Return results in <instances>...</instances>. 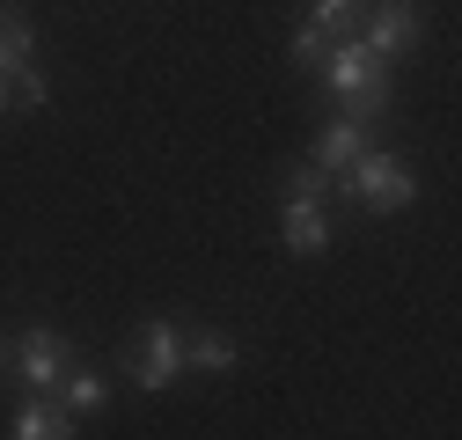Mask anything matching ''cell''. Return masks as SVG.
Listing matches in <instances>:
<instances>
[{"label":"cell","instance_id":"11","mask_svg":"<svg viewBox=\"0 0 462 440\" xmlns=\"http://www.w3.org/2000/svg\"><path fill=\"white\" fill-rule=\"evenodd\" d=\"M60 397H67V411H74V418H88V411H103V404H110V381H103V374L67 367V374H60Z\"/></svg>","mask_w":462,"mask_h":440},{"label":"cell","instance_id":"9","mask_svg":"<svg viewBox=\"0 0 462 440\" xmlns=\"http://www.w3.org/2000/svg\"><path fill=\"white\" fill-rule=\"evenodd\" d=\"M184 367L220 381V374H236V367H243V345L227 338V330H184Z\"/></svg>","mask_w":462,"mask_h":440},{"label":"cell","instance_id":"12","mask_svg":"<svg viewBox=\"0 0 462 440\" xmlns=\"http://www.w3.org/2000/svg\"><path fill=\"white\" fill-rule=\"evenodd\" d=\"M360 8H367V0H316V30L323 37H345V30L360 23Z\"/></svg>","mask_w":462,"mask_h":440},{"label":"cell","instance_id":"5","mask_svg":"<svg viewBox=\"0 0 462 440\" xmlns=\"http://www.w3.org/2000/svg\"><path fill=\"white\" fill-rule=\"evenodd\" d=\"M419 37H426V8L419 0H374V8H360V44L382 67H396L403 51H419Z\"/></svg>","mask_w":462,"mask_h":440},{"label":"cell","instance_id":"15","mask_svg":"<svg viewBox=\"0 0 462 440\" xmlns=\"http://www.w3.org/2000/svg\"><path fill=\"white\" fill-rule=\"evenodd\" d=\"M8 103H15V88H8V74H0V118H8Z\"/></svg>","mask_w":462,"mask_h":440},{"label":"cell","instance_id":"6","mask_svg":"<svg viewBox=\"0 0 462 440\" xmlns=\"http://www.w3.org/2000/svg\"><path fill=\"white\" fill-rule=\"evenodd\" d=\"M15 374L30 381V390H60V374H67V338L51 323H30L23 338H15Z\"/></svg>","mask_w":462,"mask_h":440},{"label":"cell","instance_id":"13","mask_svg":"<svg viewBox=\"0 0 462 440\" xmlns=\"http://www.w3.org/2000/svg\"><path fill=\"white\" fill-rule=\"evenodd\" d=\"M8 88H15V103H23V110H44V96H51V88H44V74H37V60H23V67L8 74Z\"/></svg>","mask_w":462,"mask_h":440},{"label":"cell","instance_id":"10","mask_svg":"<svg viewBox=\"0 0 462 440\" xmlns=\"http://www.w3.org/2000/svg\"><path fill=\"white\" fill-rule=\"evenodd\" d=\"M30 51H37V37H30V15L0 0V74H15V67L30 60Z\"/></svg>","mask_w":462,"mask_h":440},{"label":"cell","instance_id":"3","mask_svg":"<svg viewBox=\"0 0 462 440\" xmlns=\"http://www.w3.org/2000/svg\"><path fill=\"white\" fill-rule=\"evenodd\" d=\"M323 191H330V177L316 170H286V213H279V235H286V250L294 257H323L330 250V213H323Z\"/></svg>","mask_w":462,"mask_h":440},{"label":"cell","instance_id":"7","mask_svg":"<svg viewBox=\"0 0 462 440\" xmlns=\"http://www.w3.org/2000/svg\"><path fill=\"white\" fill-rule=\"evenodd\" d=\"M8 433H15V440H67V433H81V426H74V411H67L60 390H30V397L15 404V418H8Z\"/></svg>","mask_w":462,"mask_h":440},{"label":"cell","instance_id":"14","mask_svg":"<svg viewBox=\"0 0 462 440\" xmlns=\"http://www.w3.org/2000/svg\"><path fill=\"white\" fill-rule=\"evenodd\" d=\"M323 44H330V37H323L316 23H301V30H294V44H286V51H294V67H316V60H323Z\"/></svg>","mask_w":462,"mask_h":440},{"label":"cell","instance_id":"2","mask_svg":"<svg viewBox=\"0 0 462 440\" xmlns=\"http://www.w3.org/2000/svg\"><path fill=\"white\" fill-rule=\"evenodd\" d=\"M337 191L353 198V206H367V213H403V206H419L411 161H403V154H382V147H367L353 170L337 177Z\"/></svg>","mask_w":462,"mask_h":440},{"label":"cell","instance_id":"8","mask_svg":"<svg viewBox=\"0 0 462 440\" xmlns=\"http://www.w3.org/2000/svg\"><path fill=\"white\" fill-rule=\"evenodd\" d=\"M367 154V118H353V110H337V118L323 125V140H316V170L337 184L345 170H353V161Z\"/></svg>","mask_w":462,"mask_h":440},{"label":"cell","instance_id":"4","mask_svg":"<svg viewBox=\"0 0 462 440\" xmlns=\"http://www.w3.org/2000/svg\"><path fill=\"white\" fill-rule=\"evenodd\" d=\"M177 374H184V330L169 323V316H147V323L133 330L125 381H133V390H147V397H162V390H177Z\"/></svg>","mask_w":462,"mask_h":440},{"label":"cell","instance_id":"16","mask_svg":"<svg viewBox=\"0 0 462 440\" xmlns=\"http://www.w3.org/2000/svg\"><path fill=\"white\" fill-rule=\"evenodd\" d=\"M0 367H8V338H0Z\"/></svg>","mask_w":462,"mask_h":440},{"label":"cell","instance_id":"1","mask_svg":"<svg viewBox=\"0 0 462 440\" xmlns=\"http://www.w3.org/2000/svg\"><path fill=\"white\" fill-rule=\"evenodd\" d=\"M316 67H323V88L337 96V110H353V118H367V125L389 110V67L374 60V51H367L353 30H345V37H330Z\"/></svg>","mask_w":462,"mask_h":440}]
</instances>
